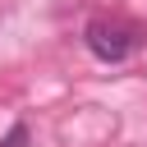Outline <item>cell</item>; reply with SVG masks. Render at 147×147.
I'll return each mask as SVG.
<instances>
[{"label": "cell", "mask_w": 147, "mask_h": 147, "mask_svg": "<svg viewBox=\"0 0 147 147\" xmlns=\"http://www.w3.org/2000/svg\"><path fill=\"white\" fill-rule=\"evenodd\" d=\"M0 147H28V129H23V124H14V129L5 133V142H0Z\"/></svg>", "instance_id": "obj_2"}, {"label": "cell", "mask_w": 147, "mask_h": 147, "mask_svg": "<svg viewBox=\"0 0 147 147\" xmlns=\"http://www.w3.org/2000/svg\"><path fill=\"white\" fill-rule=\"evenodd\" d=\"M87 51H92L96 60H106V64H119V60L133 51V28L96 18V23H87Z\"/></svg>", "instance_id": "obj_1"}]
</instances>
